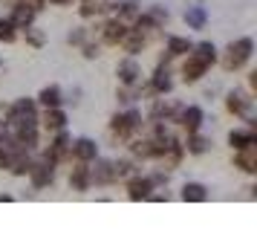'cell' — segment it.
Listing matches in <instances>:
<instances>
[{"label":"cell","instance_id":"e575fe53","mask_svg":"<svg viewBox=\"0 0 257 249\" xmlns=\"http://www.w3.org/2000/svg\"><path fill=\"white\" fill-rule=\"evenodd\" d=\"M24 3H29V6L35 9V12H41L44 6H49V0H24Z\"/></svg>","mask_w":257,"mask_h":249},{"label":"cell","instance_id":"9a60e30c","mask_svg":"<svg viewBox=\"0 0 257 249\" xmlns=\"http://www.w3.org/2000/svg\"><path fill=\"white\" fill-rule=\"evenodd\" d=\"M121 47H124L127 55H139L142 49L148 47V35H142L136 26H130L127 32H124V38H121Z\"/></svg>","mask_w":257,"mask_h":249},{"label":"cell","instance_id":"7c38bea8","mask_svg":"<svg viewBox=\"0 0 257 249\" xmlns=\"http://www.w3.org/2000/svg\"><path fill=\"white\" fill-rule=\"evenodd\" d=\"M90 162H78L75 159V168L70 171V189L72 191H87L93 186V180H90Z\"/></svg>","mask_w":257,"mask_h":249},{"label":"cell","instance_id":"d4e9b609","mask_svg":"<svg viewBox=\"0 0 257 249\" xmlns=\"http://www.w3.org/2000/svg\"><path fill=\"white\" fill-rule=\"evenodd\" d=\"M191 47H194V44H191L188 38H179V35H171V38H168V55H171V58H179V55H185Z\"/></svg>","mask_w":257,"mask_h":249},{"label":"cell","instance_id":"30bf717a","mask_svg":"<svg viewBox=\"0 0 257 249\" xmlns=\"http://www.w3.org/2000/svg\"><path fill=\"white\" fill-rule=\"evenodd\" d=\"M116 75H118V81L124 84V87H136V84H139V75H142V67L136 64V58L130 55V58H124L116 67Z\"/></svg>","mask_w":257,"mask_h":249},{"label":"cell","instance_id":"ba28073f","mask_svg":"<svg viewBox=\"0 0 257 249\" xmlns=\"http://www.w3.org/2000/svg\"><path fill=\"white\" fill-rule=\"evenodd\" d=\"M234 165L240 168V171H245V174H254L257 171V142H248L243 148H237Z\"/></svg>","mask_w":257,"mask_h":249},{"label":"cell","instance_id":"2e32d148","mask_svg":"<svg viewBox=\"0 0 257 249\" xmlns=\"http://www.w3.org/2000/svg\"><path fill=\"white\" fill-rule=\"evenodd\" d=\"M24 116H38V102L35 99H18V102L6 110V122H12V119H24Z\"/></svg>","mask_w":257,"mask_h":249},{"label":"cell","instance_id":"7a4b0ae2","mask_svg":"<svg viewBox=\"0 0 257 249\" xmlns=\"http://www.w3.org/2000/svg\"><path fill=\"white\" fill-rule=\"evenodd\" d=\"M251 49H254V41H251V38H237V41H234V44H228V47H225V52L220 55L222 67H225L228 72L245 67V64H248V58H251Z\"/></svg>","mask_w":257,"mask_h":249},{"label":"cell","instance_id":"ffe728a7","mask_svg":"<svg viewBox=\"0 0 257 249\" xmlns=\"http://www.w3.org/2000/svg\"><path fill=\"white\" fill-rule=\"evenodd\" d=\"M104 12H113V3H104V0H81V9L78 15L81 18H98Z\"/></svg>","mask_w":257,"mask_h":249},{"label":"cell","instance_id":"d6a6232c","mask_svg":"<svg viewBox=\"0 0 257 249\" xmlns=\"http://www.w3.org/2000/svg\"><path fill=\"white\" fill-rule=\"evenodd\" d=\"M67 41H70V44H84V41H87V29H75V32H70Z\"/></svg>","mask_w":257,"mask_h":249},{"label":"cell","instance_id":"d6986e66","mask_svg":"<svg viewBox=\"0 0 257 249\" xmlns=\"http://www.w3.org/2000/svg\"><path fill=\"white\" fill-rule=\"evenodd\" d=\"M171 87H174L171 72L165 70V67H159V70L153 72V78H151V93L153 96H165V93H171Z\"/></svg>","mask_w":257,"mask_h":249},{"label":"cell","instance_id":"8d00e7d4","mask_svg":"<svg viewBox=\"0 0 257 249\" xmlns=\"http://www.w3.org/2000/svg\"><path fill=\"white\" fill-rule=\"evenodd\" d=\"M12 200V197H9V194H0V203H9Z\"/></svg>","mask_w":257,"mask_h":249},{"label":"cell","instance_id":"3957f363","mask_svg":"<svg viewBox=\"0 0 257 249\" xmlns=\"http://www.w3.org/2000/svg\"><path fill=\"white\" fill-rule=\"evenodd\" d=\"M142 128V113L139 110H127V113H116L110 119V133L118 139H130L133 133Z\"/></svg>","mask_w":257,"mask_h":249},{"label":"cell","instance_id":"836d02e7","mask_svg":"<svg viewBox=\"0 0 257 249\" xmlns=\"http://www.w3.org/2000/svg\"><path fill=\"white\" fill-rule=\"evenodd\" d=\"M84 58H98V47H93V44H84Z\"/></svg>","mask_w":257,"mask_h":249},{"label":"cell","instance_id":"ac0fdd59","mask_svg":"<svg viewBox=\"0 0 257 249\" xmlns=\"http://www.w3.org/2000/svg\"><path fill=\"white\" fill-rule=\"evenodd\" d=\"M90 180H93L95 186H110L113 183V162H107V159H101V162H95V168H90Z\"/></svg>","mask_w":257,"mask_h":249},{"label":"cell","instance_id":"4fadbf2b","mask_svg":"<svg viewBox=\"0 0 257 249\" xmlns=\"http://www.w3.org/2000/svg\"><path fill=\"white\" fill-rule=\"evenodd\" d=\"M41 128L47 133H55V131H64L67 128V113L61 107H47V113L41 119Z\"/></svg>","mask_w":257,"mask_h":249},{"label":"cell","instance_id":"5bb4252c","mask_svg":"<svg viewBox=\"0 0 257 249\" xmlns=\"http://www.w3.org/2000/svg\"><path fill=\"white\" fill-rule=\"evenodd\" d=\"M35 9H32V6H29V3H24V0H18V3H15L12 6V18H9V21H12L15 26H18V29H26V26H32V21H35Z\"/></svg>","mask_w":257,"mask_h":249},{"label":"cell","instance_id":"cb8c5ba5","mask_svg":"<svg viewBox=\"0 0 257 249\" xmlns=\"http://www.w3.org/2000/svg\"><path fill=\"white\" fill-rule=\"evenodd\" d=\"M38 102H41L44 107H61V102H64V99H61V87H58V84L44 87V90L38 93Z\"/></svg>","mask_w":257,"mask_h":249},{"label":"cell","instance_id":"44dd1931","mask_svg":"<svg viewBox=\"0 0 257 249\" xmlns=\"http://www.w3.org/2000/svg\"><path fill=\"white\" fill-rule=\"evenodd\" d=\"M225 107H228L231 113H237V116H245V113H248V107H251V99H248L245 93H240V90H237V93L231 90L228 99H225Z\"/></svg>","mask_w":257,"mask_h":249},{"label":"cell","instance_id":"4316f807","mask_svg":"<svg viewBox=\"0 0 257 249\" xmlns=\"http://www.w3.org/2000/svg\"><path fill=\"white\" fill-rule=\"evenodd\" d=\"M248 142H257L254 131H243V128H237V131L228 133V145H231L234 151H237V148H243V145H248Z\"/></svg>","mask_w":257,"mask_h":249},{"label":"cell","instance_id":"1f68e13d","mask_svg":"<svg viewBox=\"0 0 257 249\" xmlns=\"http://www.w3.org/2000/svg\"><path fill=\"white\" fill-rule=\"evenodd\" d=\"M113 177H116V180L133 177V162H127V159H121V162H113Z\"/></svg>","mask_w":257,"mask_h":249},{"label":"cell","instance_id":"6da1fadb","mask_svg":"<svg viewBox=\"0 0 257 249\" xmlns=\"http://www.w3.org/2000/svg\"><path fill=\"white\" fill-rule=\"evenodd\" d=\"M188 58L185 64H182V81L185 84H194L199 81L205 72H208V67L217 61V47L214 44H197V47H191L185 52Z\"/></svg>","mask_w":257,"mask_h":249},{"label":"cell","instance_id":"603a6c76","mask_svg":"<svg viewBox=\"0 0 257 249\" xmlns=\"http://www.w3.org/2000/svg\"><path fill=\"white\" fill-rule=\"evenodd\" d=\"M142 15V9H139V3L136 0H127V3H121V6H116V18L121 21V24H127V26H133V21Z\"/></svg>","mask_w":257,"mask_h":249},{"label":"cell","instance_id":"d590c367","mask_svg":"<svg viewBox=\"0 0 257 249\" xmlns=\"http://www.w3.org/2000/svg\"><path fill=\"white\" fill-rule=\"evenodd\" d=\"M49 3H52V6H67L70 0H49Z\"/></svg>","mask_w":257,"mask_h":249},{"label":"cell","instance_id":"f1b7e54d","mask_svg":"<svg viewBox=\"0 0 257 249\" xmlns=\"http://www.w3.org/2000/svg\"><path fill=\"white\" fill-rule=\"evenodd\" d=\"M142 15H145V18H148L156 29H162V26L168 24V9H162V6H151L148 12H142Z\"/></svg>","mask_w":257,"mask_h":249},{"label":"cell","instance_id":"9c48e42d","mask_svg":"<svg viewBox=\"0 0 257 249\" xmlns=\"http://www.w3.org/2000/svg\"><path fill=\"white\" fill-rule=\"evenodd\" d=\"M176 122H179V128L188 133H194L202 128V107L191 105V107H182L179 113H176Z\"/></svg>","mask_w":257,"mask_h":249},{"label":"cell","instance_id":"e0dca14e","mask_svg":"<svg viewBox=\"0 0 257 249\" xmlns=\"http://www.w3.org/2000/svg\"><path fill=\"white\" fill-rule=\"evenodd\" d=\"M176 113H179V107H176L174 102L156 99V102H153V110H151V119L153 122H171V119H176Z\"/></svg>","mask_w":257,"mask_h":249},{"label":"cell","instance_id":"5b68a950","mask_svg":"<svg viewBox=\"0 0 257 249\" xmlns=\"http://www.w3.org/2000/svg\"><path fill=\"white\" fill-rule=\"evenodd\" d=\"M70 133L67 131H55V139H52V142H49V148H47V159H52V162H55V165H58V162H64V159H67V156H70Z\"/></svg>","mask_w":257,"mask_h":249},{"label":"cell","instance_id":"f546056e","mask_svg":"<svg viewBox=\"0 0 257 249\" xmlns=\"http://www.w3.org/2000/svg\"><path fill=\"white\" fill-rule=\"evenodd\" d=\"M15 38H18V26H15L9 18H0V41H3V44H12Z\"/></svg>","mask_w":257,"mask_h":249},{"label":"cell","instance_id":"484cf974","mask_svg":"<svg viewBox=\"0 0 257 249\" xmlns=\"http://www.w3.org/2000/svg\"><path fill=\"white\" fill-rule=\"evenodd\" d=\"M205 21H208V15H205L202 6H191L185 12V24L191 26V29H205Z\"/></svg>","mask_w":257,"mask_h":249},{"label":"cell","instance_id":"83f0119b","mask_svg":"<svg viewBox=\"0 0 257 249\" xmlns=\"http://www.w3.org/2000/svg\"><path fill=\"white\" fill-rule=\"evenodd\" d=\"M208 139H205V136H199V131H194V133H188V145H185V151L188 154H205V151H208Z\"/></svg>","mask_w":257,"mask_h":249},{"label":"cell","instance_id":"74e56055","mask_svg":"<svg viewBox=\"0 0 257 249\" xmlns=\"http://www.w3.org/2000/svg\"><path fill=\"white\" fill-rule=\"evenodd\" d=\"M0 133H3V122H0Z\"/></svg>","mask_w":257,"mask_h":249},{"label":"cell","instance_id":"8fae6325","mask_svg":"<svg viewBox=\"0 0 257 249\" xmlns=\"http://www.w3.org/2000/svg\"><path fill=\"white\" fill-rule=\"evenodd\" d=\"M151 191H153L151 177H139V174H133V177L127 180V197L130 200H151Z\"/></svg>","mask_w":257,"mask_h":249},{"label":"cell","instance_id":"8992f818","mask_svg":"<svg viewBox=\"0 0 257 249\" xmlns=\"http://www.w3.org/2000/svg\"><path fill=\"white\" fill-rule=\"evenodd\" d=\"M70 156L78 159V162H93L95 156H98V145H95L90 136H81V139L70 142Z\"/></svg>","mask_w":257,"mask_h":249},{"label":"cell","instance_id":"7402d4cb","mask_svg":"<svg viewBox=\"0 0 257 249\" xmlns=\"http://www.w3.org/2000/svg\"><path fill=\"white\" fill-rule=\"evenodd\" d=\"M182 200L185 203H205L208 200V189L202 183H185L182 186Z\"/></svg>","mask_w":257,"mask_h":249},{"label":"cell","instance_id":"4dcf8cb0","mask_svg":"<svg viewBox=\"0 0 257 249\" xmlns=\"http://www.w3.org/2000/svg\"><path fill=\"white\" fill-rule=\"evenodd\" d=\"M24 32H26V44H29V47H35V49L44 47V41H47V38H44V32H41V29H35V26H26Z\"/></svg>","mask_w":257,"mask_h":249},{"label":"cell","instance_id":"277c9868","mask_svg":"<svg viewBox=\"0 0 257 249\" xmlns=\"http://www.w3.org/2000/svg\"><path fill=\"white\" fill-rule=\"evenodd\" d=\"M26 174H29V180H32L35 189H47V186H52V180H55V162L44 156L41 162H32Z\"/></svg>","mask_w":257,"mask_h":249},{"label":"cell","instance_id":"52a82bcc","mask_svg":"<svg viewBox=\"0 0 257 249\" xmlns=\"http://www.w3.org/2000/svg\"><path fill=\"white\" fill-rule=\"evenodd\" d=\"M127 29H130V26H127V24H121L118 18H110V21H107L101 29H98V38H101L104 44H110V47H118Z\"/></svg>","mask_w":257,"mask_h":249}]
</instances>
